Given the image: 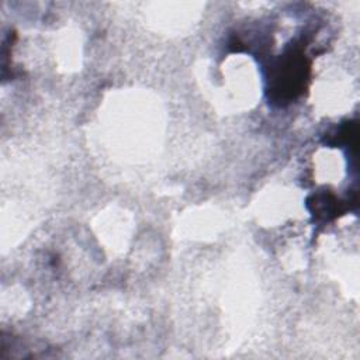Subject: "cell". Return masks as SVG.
<instances>
[{
  "mask_svg": "<svg viewBox=\"0 0 360 360\" xmlns=\"http://www.w3.org/2000/svg\"><path fill=\"white\" fill-rule=\"evenodd\" d=\"M305 59L301 55L291 53L288 58L283 59L276 69L274 76V90L281 91L283 96L294 97L304 86V79L307 77Z\"/></svg>",
  "mask_w": 360,
  "mask_h": 360,
  "instance_id": "cell-1",
  "label": "cell"
}]
</instances>
